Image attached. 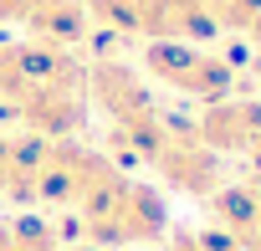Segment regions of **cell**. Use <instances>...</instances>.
<instances>
[{"label": "cell", "instance_id": "obj_3", "mask_svg": "<svg viewBox=\"0 0 261 251\" xmlns=\"http://www.w3.org/2000/svg\"><path fill=\"white\" fill-rule=\"evenodd\" d=\"M195 134L215 154H246L261 174V103H210Z\"/></svg>", "mask_w": 261, "mask_h": 251}, {"label": "cell", "instance_id": "obj_1", "mask_svg": "<svg viewBox=\"0 0 261 251\" xmlns=\"http://www.w3.org/2000/svg\"><path fill=\"white\" fill-rule=\"evenodd\" d=\"M77 236L97 251L108 246H144V241H159L164 236V195L154 185H139V180H128V174H108L77 210Z\"/></svg>", "mask_w": 261, "mask_h": 251}, {"label": "cell", "instance_id": "obj_7", "mask_svg": "<svg viewBox=\"0 0 261 251\" xmlns=\"http://www.w3.org/2000/svg\"><path fill=\"white\" fill-rule=\"evenodd\" d=\"M251 36H256V46H261V16H256V26H251Z\"/></svg>", "mask_w": 261, "mask_h": 251}, {"label": "cell", "instance_id": "obj_10", "mask_svg": "<svg viewBox=\"0 0 261 251\" xmlns=\"http://www.w3.org/2000/svg\"><path fill=\"white\" fill-rule=\"evenodd\" d=\"M144 251H149V246H144Z\"/></svg>", "mask_w": 261, "mask_h": 251}, {"label": "cell", "instance_id": "obj_9", "mask_svg": "<svg viewBox=\"0 0 261 251\" xmlns=\"http://www.w3.org/2000/svg\"><path fill=\"white\" fill-rule=\"evenodd\" d=\"M72 251H97V246H87V241H82V246H72Z\"/></svg>", "mask_w": 261, "mask_h": 251}, {"label": "cell", "instance_id": "obj_8", "mask_svg": "<svg viewBox=\"0 0 261 251\" xmlns=\"http://www.w3.org/2000/svg\"><path fill=\"white\" fill-rule=\"evenodd\" d=\"M246 251H261V236H256V241H251V246H246Z\"/></svg>", "mask_w": 261, "mask_h": 251}, {"label": "cell", "instance_id": "obj_4", "mask_svg": "<svg viewBox=\"0 0 261 251\" xmlns=\"http://www.w3.org/2000/svg\"><path fill=\"white\" fill-rule=\"evenodd\" d=\"M0 251H62V241L46 220L16 215V220H0Z\"/></svg>", "mask_w": 261, "mask_h": 251}, {"label": "cell", "instance_id": "obj_2", "mask_svg": "<svg viewBox=\"0 0 261 251\" xmlns=\"http://www.w3.org/2000/svg\"><path fill=\"white\" fill-rule=\"evenodd\" d=\"M149 72L159 82H169L174 92H190V97H205V103H220L230 92V67L200 46H185V41H154L149 46Z\"/></svg>", "mask_w": 261, "mask_h": 251}, {"label": "cell", "instance_id": "obj_6", "mask_svg": "<svg viewBox=\"0 0 261 251\" xmlns=\"http://www.w3.org/2000/svg\"><path fill=\"white\" fill-rule=\"evenodd\" d=\"M31 0H0V21H26Z\"/></svg>", "mask_w": 261, "mask_h": 251}, {"label": "cell", "instance_id": "obj_5", "mask_svg": "<svg viewBox=\"0 0 261 251\" xmlns=\"http://www.w3.org/2000/svg\"><path fill=\"white\" fill-rule=\"evenodd\" d=\"M169 251H246V246L220 225H179Z\"/></svg>", "mask_w": 261, "mask_h": 251}]
</instances>
